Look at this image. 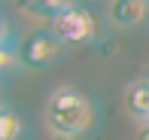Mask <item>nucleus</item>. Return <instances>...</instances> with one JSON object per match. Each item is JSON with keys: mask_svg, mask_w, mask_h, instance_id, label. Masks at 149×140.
Returning a JSON list of instances; mask_svg holds the SVG:
<instances>
[{"mask_svg": "<svg viewBox=\"0 0 149 140\" xmlns=\"http://www.w3.org/2000/svg\"><path fill=\"white\" fill-rule=\"evenodd\" d=\"M43 116H46L49 131L61 140L88 137L100 122V110L94 104V98L88 91L76 88V85H58V88H52Z\"/></svg>", "mask_w": 149, "mask_h": 140, "instance_id": "obj_1", "label": "nucleus"}, {"mask_svg": "<svg viewBox=\"0 0 149 140\" xmlns=\"http://www.w3.org/2000/svg\"><path fill=\"white\" fill-rule=\"evenodd\" d=\"M64 55H67V43L52 28L31 31V34L22 37V43H18V61H22V67H28V70L55 67L58 61H64Z\"/></svg>", "mask_w": 149, "mask_h": 140, "instance_id": "obj_2", "label": "nucleus"}, {"mask_svg": "<svg viewBox=\"0 0 149 140\" xmlns=\"http://www.w3.org/2000/svg\"><path fill=\"white\" fill-rule=\"evenodd\" d=\"M52 31H55L67 46H88V43L97 40L100 24H97V15H94L88 6L76 0L73 6H67L55 22H52Z\"/></svg>", "mask_w": 149, "mask_h": 140, "instance_id": "obj_3", "label": "nucleus"}, {"mask_svg": "<svg viewBox=\"0 0 149 140\" xmlns=\"http://www.w3.org/2000/svg\"><path fill=\"white\" fill-rule=\"evenodd\" d=\"M143 18H149L146 0H113L110 3V22L116 28H137Z\"/></svg>", "mask_w": 149, "mask_h": 140, "instance_id": "obj_4", "label": "nucleus"}, {"mask_svg": "<svg viewBox=\"0 0 149 140\" xmlns=\"http://www.w3.org/2000/svg\"><path fill=\"white\" fill-rule=\"evenodd\" d=\"M125 110L131 113L134 119H149V79H134L125 88Z\"/></svg>", "mask_w": 149, "mask_h": 140, "instance_id": "obj_5", "label": "nucleus"}, {"mask_svg": "<svg viewBox=\"0 0 149 140\" xmlns=\"http://www.w3.org/2000/svg\"><path fill=\"white\" fill-rule=\"evenodd\" d=\"M28 134L24 116L9 104H0V140H22Z\"/></svg>", "mask_w": 149, "mask_h": 140, "instance_id": "obj_6", "label": "nucleus"}, {"mask_svg": "<svg viewBox=\"0 0 149 140\" xmlns=\"http://www.w3.org/2000/svg\"><path fill=\"white\" fill-rule=\"evenodd\" d=\"M18 3H22V9H28L31 15L55 22V18L61 15V12H64L67 6H73L76 0H18Z\"/></svg>", "mask_w": 149, "mask_h": 140, "instance_id": "obj_7", "label": "nucleus"}, {"mask_svg": "<svg viewBox=\"0 0 149 140\" xmlns=\"http://www.w3.org/2000/svg\"><path fill=\"white\" fill-rule=\"evenodd\" d=\"M18 34H15V28H12V22L6 18V12L0 9V46H9V49H18Z\"/></svg>", "mask_w": 149, "mask_h": 140, "instance_id": "obj_8", "label": "nucleus"}, {"mask_svg": "<svg viewBox=\"0 0 149 140\" xmlns=\"http://www.w3.org/2000/svg\"><path fill=\"white\" fill-rule=\"evenodd\" d=\"M22 67L18 61V49H9V46H0V76H6L9 70Z\"/></svg>", "mask_w": 149, "mask_h": 140, "instance_id": "obj_9", "label": "nucleus"}, {"mask_svg": "<svg viewBox=\"0 0 149 140\" xmlns=\"http://www.w3.org/2000/svg\"><path fill=\"white\" fill-rule=\"evenodd\" d=\"M137 140H149V119H143L137 128Z\"/></svg>", "mask_w": 149, "mask_h": 140, "instance_id": "obj_10", "label": "nucleus"}, {"mask_svg": "<svg viewBox=\"0 0 149 140\" xmlns=\"http://www.w3.org/2000/svg\"><path fill=\"white\" fill-rule=\"evenodd\" d=\"M146 6H149V0H146Z\"/></svg>", "mask_w": 149, "mask_h": 140, "instance_id": "obj_11", "label": "nucleus"}, {"mask_svg": "<svg viewBox=\"0 0 149 140\" xmlns=\"http://www.w3.org/2000/svg\"><path fill=\"white\" fill-rule=\"evenodd\" d=\"M146 79H149V73H146Z\"/></svg>", "mask_w": 149, "mask_h": 140, "instance_id": "obj_12", "label": "nucleus"}]
</instances>
